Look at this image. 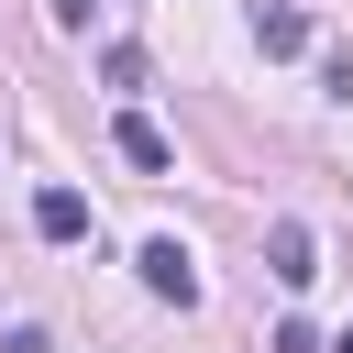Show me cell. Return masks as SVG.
Wrapping results in <instances>:
<instances>
[{
    "mask_svg": "<svg viewBox=\"0 0 353 353\" xmlns=\"http://www.w3.org/2000/svg\"><path fill=\"white\" fill-rule=\"evenodd\" d=\"M331 353H353V331H342V342H331Z\"/></svg>",
    "mask_w": 353,
    "mask_h": 353,
    "instance_id": "8",
    "label": "cell"
},
{
    "mask_svg": "<svg viewBox=\"0 0 353 353\" xmlns=\"http://www.w3.org/2000/svg\"><path fill=\"white\" fill-rule=\"evenodd\" d=\"M265 265H276V287H309V276H320V243H309V221H276V232H265Z\"/></svg>",
    "mask_w": 353,
    "mask_h": 353,
    "instance_id": "2",
    "label": "cell"
},
{
    "mask_svg": "<svg viewBox=\"0 0 353 353\" xmlns=\"http://www.w3.org/2000/svg\"><path fill=\"white\" fill-rule=\"evenodd\" d=\"M110 143H121V165H143V176H165V165H176V143H165L143 110H121V121H110Z\"/></svg>",
    "mask_w": 353,
    "mask_h": 353,
    "instance_id": "4",
    "label": "cell"
},
{
    "mask_svg": "<svg viewBox=\"0 0 353 353\" xmlns=\"http://www.w3.org/2000/svg\"><path fill=\"white\" fill-rule=\"evenodd\" d=\"M265 353H331V342H320L309 320H276V342H265Z\"/></svg>",
    "mask_w": 353,
    "mask_h": 353,
    "instance_id": "6",
    "label": "cell"
},
{
    "mask_svg": "<svg viewBox=\"0 0 353 353\" xmlns=\"http://www.w3.org/2000/svg\"><path fill=\"white\" fill-rule=\"evenodd\" d=\"M33 232H44V243H77V232H88V199H77V188H44V199H33Z\"/></svg>",
    "mask_w": 353,
    "mask_h": 353,
    "instance_id": "5",
    "label": "cell"
},
{
    "mask_svg": "<svg viewBox=\"0 0 353 353\" xmlns=\"http://www.w3.org/2000/svg\"><path fill=\"white\" fill-rule=\"evenodd\" d=\"M44 11H55V22H66V33H77V22H88V11H99V0H44Z\"/></svg>",
    "mask_w": 353,
    "mask_h": 353,
    "instance_id": "7",
    "label": "cell"
},
{
    "mask_svg": "<svg viewBox=\"0 0 353 353\" xmlns=\"http://www.w3.org/2000/svg\"><path fill=\"white\" fill-rule=\"evenodd\" d=\"M254 44L265 55H309V11L298 0H254Z\"/></svg>",
    "mask_w": 353,
    "mask_h": 353,
    "instance_id": "3",
    "label": "cell"
},
{
    "mask_svg": "<svg viewBox=\"0 0 353 353\" xmlns=\"http://www.w3.org/2000/svg\"><path fill=\"white\" fill-rule=\"evenodd\" d=\"M132 265H143V287H154V298H165V309H199V254H188V243H176V232H154V243H143V254H132Z\"/></svg>",
    "mask_w": 353,
    "mask_h": 353,
    "instance_id": "1",
    "label": "cell"
}]
</instances>
